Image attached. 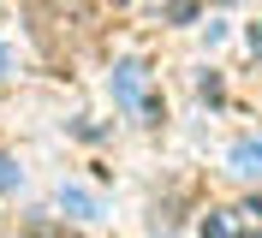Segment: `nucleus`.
Returning a JSON list of instances; mask_svg holds the SVG:
<instances>
[{"instance_id": "f257e3e1", "label": "nucleus", "mask_w": 262, "mask_h": 238, "mask_svg": "<svg viewBox=\"0 0 262 238\" xmlns=\"http://www.w3.org/2000/svg\"><path fill=\"white\" fill-rule=\"evenodd\" d=\"M232 173H262V137H245V143H232Z\"/></svg>"}, {"instance_id": "f03ea898", "label": "nucleus", "mask_w": 262, "mask_h": 238, "mask_svg": "<svg viewBox=\"0 0 262 238\" xmlns=\"http://www.w3.org/2000/svg\"><path fill=\"white\" fill-rule=\"evenodd\" d=\"M114 90H119V101H137V95H143V66L125 60V66H119V78H114Z\"/></svg>"}, {"instance_id": "20e7f679", "label": "nucleus", "mask_w": 262, "mask_h": 238, "mask_svg": "<svg viewBox=\"0 0 262 238\" xmlns=\"http://www.w3.org/2000/svg\"><path fill=\"white\" fill-rule=\"evenodd\" d=\"M0 72H6V48H0Z\"/></svg>"}, {"instance_id": "7ed1b4c3", "label": "nucleus", "mask_w": 262, "mask_h": 238, "mask_svg": "<svg viewBox=\"0 0 262 238\" xmlns=\"http://www.w3.org/2000/svg\"><path fill=\"white\" fill-rule=\"evenodd\" d=\"M12 185H18V167H12L6 155H0V190H12Z\"/></svg>"}]
</instances>
